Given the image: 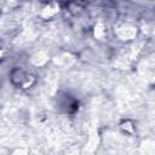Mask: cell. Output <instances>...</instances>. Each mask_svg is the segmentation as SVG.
Masks as SVG:
<instances>
[{"instance_id": "1", "label": "cell", "mask_w": 155, "mask_h": 155, "mask_svg": "<svg viewBox=\"0 0 155 155\" xmlns=\"http://www.w3.org/2000/svg\"><path fill=\"white\" fill-rule=\"evenodd\" d=\"M33 79L31 75H29V73H27L24 69L22 68H13L10 73V80L11 84L16 87H22L25 88L28 85H30V80Z\"/></svg>"}]
</instances>
